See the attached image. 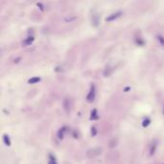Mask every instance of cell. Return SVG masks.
I'll return each instance as SVG.
<instances>
[{"label": "cell", "instance_id": "obj_5", "mask_svg": "<svg viewBox=\"0 0 164 164\" xmlns=\"http://www.w3.org/2000/svg\"><path fill=\"white\" fill-rule=\"evenodd\" d=\"M98 119V115H97V109H92L90 114V120H97Z\"/></svg>", "mask_w": 164, "mask_h": 164}, {"label": "cell", "instance_id": "obj_11", "mask_svg": "<svg viewBox=\"0 0 164 164\" xmlns=\"http://www.w3.org/2000/svg\"><path fill=\"white\" fill-rule=\"evenodd\" d=\"M97 134V130H96V128L95 127H92L91 128V135L95 136Z\"/></svg>", "mask_w": 164, "mask_h": 164}, {"label": "cell", "instance_id": "obj_7", "mask_svg": "<svg viewBox=\"0 0 164 164\" xmlns=\"http://www.w3.org/2000/svg\"><path fill=\"white\" fill-rule=\"evenodd\" d=\"M151 124V120H150V118H145V119L143 120V122H142V127H144V128H147L149 125Z\"/></svg>", "mask_w": 164, "mask_h": 164}, {"label": "cell", "instance_id": "obj_1", "mask_svg": "<svg viewBox=\"0 0 164 164\" xmlns=\"http://www.w3.org/2000/svg\"><path fill=\"white\" fill-rule=\"evenodd\" d=\"M94 99H95V87L92 86L90 88V90H89V93L87 96V100L88 102H93Z\"/></svg>", "mask_w": 164, "mask_h": 164}, {"label": "cell", "instance_id": "obj_6", "mask_svg": "<svg viewBox=\"0 0 164 164\" xmlns=\"http://www.w3.org/2000/svg\"><path fill=\"white\" fill-rule=\"evenodd\" d=\"M121 15V12H116V14H113V15H111L110 16H109L107 18V21H112L114 18H117V17H119Z\"/></svg>", "mask_w": 164, "mask_h": 164}, {"label": "cell", "instance_id": "obj_8", "mask_svg": "<svg viewBox=\"0 0 164 164\" xmlns=\"http://www.w3.org/2000/svg\"><path fill=\"white\" fill-rule=\"evenodd\" d=\"M48 164H58L57 161H56V159H55V156L53 155H49V163Z\"/></svg>", "mask_w": 164, "mask_h": 164}, {"label": "cell", "instance_id": "obj_12", "mask_svg": "<svg viewBox=\"0 0 164 164\" xmlns=\"http://www.w3.org/2000/svg\"><path fill=\"white\" fill-rule=\"evenodd\" d=\"M163 114H164V110H163Z\"/></svg>", "mask_w": 164, "mask_h": 164}, {"label": "cell", "instance_id": "obj_2", "mask_svg": "<svg viewBox=\"0 0 164 164\" xmlns=\"http://www.w3.org/2000/svg\"><path fill=\"white\" fill-rule=\"evenodd\" d=\"M67 130L66 127H62V129L59 130V132H58V137H59V139H62L63 138V136H64V133H65V130Z\"/></svg>", "mask_w": 164, "mask_h": 164}, {"label": "cell", "instance_id": "obj_4", "mask_svg": "<svg viewBox=\"0 0 164 164\" xmlns=\"http://www.w3.org/2000/svg\"><path fill=\"white\" fill-rule=\"evenodd\" d=\"M3 141H4L6 146H11V139H10V136L8 134L3 135Z\"/></svg>", "mask_w": 164, "mask_h": 164}, {"label": "cell", "instance_id": "obj_9", "mask_svg": "<svg viewBox=\"0 0 164 164\" xmlns=\"http://www.w3.org/2000/svg\"><path fill=\"white\" fill-rule=\"evenodd\" d=\"M155 149H156V143L153 144L152 148H151V151H150V155H153L155 153Z\"/></svg>", "mask_w": 164, "mask_h": 164}, {"label": "cell", "instance_id": "obj_3", "mask_svg": "<svg viewBox=\"0 0 164 164\" xmlns=\"http://www.w3.org/2000/svg\"><path fill=\"white\" fill-rule=\"evenodd\" d=\"M63 108L66 111H69L70 110V100L68 98H65L64 101H63Z\"/></svg>", "mask_w": 164, "mask_h": 164}, {"label": "cell", "instance_id": "obj_10", "mask_svg": "<svg viewBox=\"0 0 164 164\" xmlns=\"http://www.w3.org/2000/svg\"><path fill=\"white\" fill-rule=\"evenodd\" d=\"M39 80H41V79L39 78H33V79H30L29 80V83L30 84H35V83H37V82H39Z\"/></svg>", "mask_w": 164, "mask_h": 164}]
</instances>
